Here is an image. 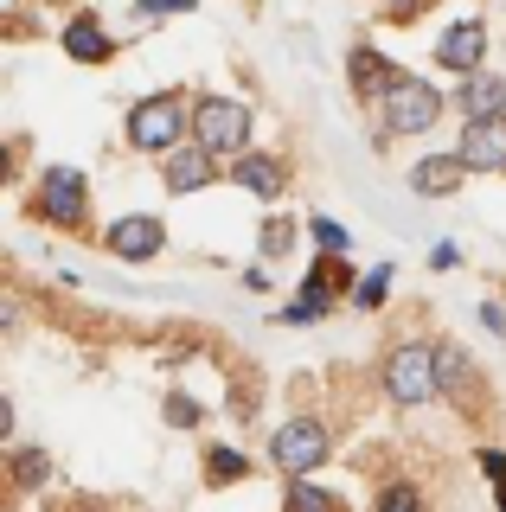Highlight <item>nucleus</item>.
<instances>
[{"instance_id":"f257e3e1","label":"nucleus","mask_w":506,"mask_h":512,"mask_svg":"<svg viewBox=\"0 0 506 512\" xmlns=\"http://www.w3.org/2000/svg\"><path fill=\"white\" fill-rule=\"evenodd\" d=\"M122 141H129L135 154H173L180 141H193V96L186 90H154L129 103V116H122Z\"/></svg>"},{"instance_id":"f03ea898","label":"nucleus","mask_w":506,"mask_h":512,"mask_svg":"<svg viewBox=\"0 0 506 512\" xmlns=\"http://www.w3.org/2000/svg\"><path fill=\"white\" fill-rule=\"evenodd\" d=\"M378 384H385V404L391 410H423L430 397H442L436 340H398L385 359H378Z\"/></svg>"},{"instance_id":"7ed1b4c3","label":"nucleus","mask_w":506,"mask_h":512,"mask_svg":"<svg viewBox=\"0 0 506 512\" xmlns=\"http://www.w3.org/2000/svg\"><path fill=\"white\" fill-rule=\"evenodd\" d=\"M378 109V135L385 141H410V135H430V128L442 122V109H449V96H442L430 77H398V84L385 90V103H372Z\"/></svg>"},{"instance_id":"20e7f679","label":"nucleus","mask_w":506,"mask_h":512,"mask_svg":"<svg viewBox=\"0 0 506 512\" xmlns=\"http://www.w3.org/2000/svg\"><path fill=\"white\" fill-rule=\"evenodd\" d=\"M250 135H257V116H250L244 96H218V90L193 96V141L205 154L237 160V154H250Z\"/></svg>"},{"instance_id":"39448f33","label":"nucleus","mask_w":506,"mask_h":512,"mask_svg":"<svg viewBox=\"0 0 506 512\" xmlns=\"http://www.w3.org/2000/svg\"><path fill=\"white\" fill-rule=\"evenodd\" d=\"M327 461H334V429H327V416H289V423H276V436H270V468L282 480H295V474H321Z\"/></svg>"},{"instance_id":"423d86ee","label":"nucleus","mask_w":506,"mask_h":512,"mask_svg":"<svg viewBox=\"0 0 506 512\" xmlns=\"http://www.w3.org/2000/svg\"><path fill=\"white\" fill-rule=\"evenodd\" d=\"M26 212L39 224H52V231H84L90 224V180L77 167H45Z\"/></svg>"},{"instance_id":"0eeeda50","label":"nucleus","mask_w":506,"mask_h":512,"mask_svg":"<svg viewBox=\"0 0 506 512\" xmlns=\"http://www.w3.org/2000/svg\"><path fill=\"white\" fill-rule=\"evenodd\" d=\"M103 250L116 256V263H154V256L167 250V224L154 212H122L103 224Z\"/></svg>"},{"instance_id":"6e6552de","label":"nucleus","mask_w":506,"mask_h":512,"mask_svg":"<svg viewBox=\"0 0 506 512\" xmlns=\"http://www.w3.org/2000/svg\"><path fill=\"white\" fill-rule=\"evenodd\" d=\"M225 180L237 192H250L257 205H276L282 192H289V160L282 154H263V148H250V154H237L231 167H225Z\"/></svg>"},{"instance_id":"1a4fd4ad","label":"nucleus","mask_w":506,"mask_h":512,"mask_svg":"<svg viewBox=\"0 0 506 512\" xmlns=\"http://www.w3.org/2000/svg\"><path fill=\"white\" fill-rule=\"evenodd\" d=\"M225 180V167H218V154H205L199 141H180L173 154H161V186L173 199H186V192H205Z\"/></svg>"},{"instance_id":"9d476101","label":"nucleus","mask_w":506,"mask_h":512,"mask_svg":"<svg viewBox=\"0 0 506 512\" xmlns=\"http://www.w3.org/2000/svg\"><path fill=\"white\" fill-rule=\"evenodd\" d=\"M436 378H442V397H449L455 410H468V416H487L481 404V378H474V359L455 340H436Z\"/></svg>"},{"instance_id":"9b49d317","label":"nucleus","mask_w":506,"mask_h":512,"mask_svg":"<svg viewBox=\"0 0 506 512\" xmlns=\"http://www.w3.org/2000/svg\"><path fill=\"white\" fill-rule=\"evenodd\" d=\"M468 160L462 148H442V154H423V160H410V192L417 199H455V192L468 186Z\"/></svg>"},{"instance_id":"f8f14e48","label":"nucleus","mask_w":506,"mask_h":512,"mask_svg":"<svg viewBox=\"0 0 506 512\" xmlns=\"http://www.w3.org/2000/svg\"><path fill=\"white\" fill-rule=\"evenodd\" d=\"M58 52L71 64H109L116 58V32L103 26V13H71V20L58 26Z\"/></svg>"},{"instance_id":"ddd939ff","label":"nucleus","mask_w":506,"mask_h":512,"mask_svg":"<svg viewBox=\"0 0 506 512\" xmlns=\"http://www.w3.org/2000/svg\"><path fill=\"white\" fill-rule=\"evenodd\" d=\"M436 64H442L449 77L487 71V20H455V26L436 39Z\"/></svg>"},{"instance_id":"4468645a","label":"nucleus","mask_w":506,"mask_h":512,"mask_svg":"<svg viewBox=\"0 0 506 512\" xmlns=\"http://www.w3.org/2000/svg\"><path fill=\"white\" fill-rule=\"evenodd\" d=\"M398 77H404V71H398V64H391L385 52H378L372 39H359L353 52H346V84H353L359 103H385V90L398 84Z\"/></svg>"},{"instance_id":"2eb2a0df","label":"nucleus","mask_w":506,"mask_h":512,"mask_svg":"<svg viewBox=\"0 0 506 512\" xmlns=\"http://www.w3.org/2000/svg\"><path fill=\"white\" fill-rule=\"evenodd\" d=\"M449 109H455L462 122L506 116V77H500V71H468V77H455V90H449Z\"/></svg>"},{"instance_id":"dca6fc26","label":"nucleus","mask_w":506,"mask_h":512,"mask_svg":"<svg viewBox=\"0 0 506 512\" xmlns=\"http://www.w3.org/2000/svg\"><path fill=\"white\" fill-rule=\"evenodd\" d=\"M455 148L474 173H506V116H481V122H462Z\"/></svg>"},{"instance_id":"f3484780","label":"nucleus","mask_w":506,"mask_h":512,"mask_svg":"<svg viewBox=\"0 0 506 512\" xmlns=\"http://www.w3.org/2000/svg\"><path fill=\"white\" fill-rule=\"evenodd\" d=\"M340 308V288L334 282H302V288H295V295H289V308H282L276 320H282V327H321V320L327 314H334Z\"/></svg>"},{"instance_id":"a211bd4d","label":"nucleus","mask_w":506,"mask_h":512,"mask_svg":"<svg viewBox=\"0 0 506 512\" xmlns=\"http://www.w3.org/2000/svg\"><path fill=\"white\" fill-rule=\"evenodd\" d=\"M372 512H430V487L410 474H391V480H378Z\"/></svg>"},{"instance_id":"6ab92c4d","label":"nucleus","mask_w":506,"mask_h":512,"mask_svg":"<svg viewBox=\"0 0 506 512\" xmlns=\"http://www.w3.org/2000/svg\"><path fill=\"white\" fill-rule=\"evenodd\" d=\"M250 474H257V461H250L244 448H231V442L205 448V487H237V480H250Z\"/></svg>"},{"instance_id":"aec40b11","label":"nucleus","mask_w":506,"mask_h":512,"mask_svg":"<svg viewBox=\"0 0 506 512\" xmlns=\"http://www.w3.org/2000/svg\"><path fill=\"white\" fill-rule=\"evenodd\" d=\"M282 512H346V500L334 487H321L314 474H295L289 487H282Z\"/></svg>"},{"instance_id":"412c9836","label":"nucleus","mask_w":506,"mask_h":512,"mask_svg":"<svg viewBox=\"0 0 506 512\" xmlns=\"http://www.w3.org/2000/svg\"><path fill=\"white\" fill-rule=\"evenodd\" d=\"M7 474H13V487H20V493L52 487V480H58V468H52V455H45V448H13V455H7Z\"/></svg>"},{"instance_id":"4be33fe9","label":"nucleus","mask_w":506,"mask_h":512,"mask_svg":"<svg viewBox=\"0 0 506 512\" xmlns=\"http://www.w3.org/2000/svg\"><path fill=\"white\" fill-rule=\"evenodd\" d=\"M295 237H302V224H295L289 212H276V218H263V231H257V250L276 263V256H289V250H295Z\"/></svg>"},{"instance_id":"5701e85b","label":"nucleus","mask_w":506,"mask_h":512,"mask_svg":"<svg viewBox=\"0 0 506 512\" xmlns=\"http://www.w3.org/2000/svg\"><path fill=\"white\" fill-rule=\"evenodd\" d=\"M391 301V263H372L366 276H359V288H353V308H366V314H378Z\"/></svg>"},{"instance_id":"b1692460","label":"nucleus","mask_w":506,"mask_h":512,"mask_svg":"<svg viewBox=\"0 0 506 512\" xmlns=\"http://www.w3.org/2000/svg\"><path fill=\"white\" fill-rule=\"evenodd\" d=\"M308 237L321 244V256H353V237H346L327 212H314V218H308Z\"/></svg>"},{"instance_id":"393cba45","label":"nucleus","mask_w":506,"mask_h":512,"mask_svg":"<svg viewBox=\"0 0 506 512\" xmlns=\"http://www.w3.org/2000/svg\"><path fill=\"white\" fill-rule=\"evenodd\" d=\"M161 416H167V429H199L205 423V404H199V397H186V391H167Z\"/></svg>"},{"instance_id":"a878e982","label":"nucleus","mask_w":506,"mask_h":512,"mask_svg":"<svg viewBox=\"0 0 506 512\" xmlns=\"http://www.w3.org/2000/svg\"><path fill=\"white\" fill-rule=\"evenodd\" d=\"M481 474H487V487H494V500H500V512H506V448H481Z\"/></svg>"},{"instance_id":"bb28decb","label":"nucleus","mask_w":506,"mask_h":512,"mask_svg":"<svg viewBox=\"0 0 506 512\" xmlns=\"http://www.w3.org/2000/svg\"><path fill=\"white\" fill-rule=\"evenodd\" d=\"M193 7H199V0H135L129 13L148 26V20H173V13H193Z\"/></svg>"},{"instance_id":"cd10ccee","label":"nucleus","mask_w":506,"mask_h":512,"mask_svg":"<svg viewBox=\"0 0 506 512\" xmlns=\"http://www.w3.org/2000/svg\"><path fill=\"white\" fill-rule=\"evenodd\" d=\"M462 263V244H455V237H442V244L430 250V269H455Z\"/></svg>"},{"instance_id":"c85d7f7f","label":"nucleus","mask_w":506,"mask_h":512,"mask_svg":"<svg viewBox=\"0 0 506 512\" xmlns=\"http://www.w3.org/2000/svg\"><path fill=\"white\" fill-rule=\"evenodd\" d=\"M481 327L494 333V340H506V308H500V301H481Z\"/></svg>"},{"instance_id":"c756f323","label":"nucleus","mask_w":506,"mask_h":512,"mask_svg":"<svg viewBox=\"0 0 506 512\" xmlns=\"http://www.w3.org/2000/svg\"><path fill=\"white\" fill-rule=\"evenodd\" d=\"M417 13H430V0H391L385 20H417Z\"/></svg>"},{"instance_id":"7c9ffc66","label":"nucleus","mask_w":506,"mask_h":512,"mask_svg":"<svg viewBox=\"0 0 506 512\" xmlns=\"http://www.w3.org/2000/svg\"><path fill=\"white\" fill-rule=\"evenodd\" d=\"M45 7H52V0H45Z\"/></svg>"}]
</instances>
